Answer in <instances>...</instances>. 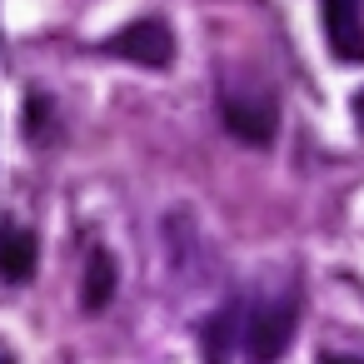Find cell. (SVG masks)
Masks as SVG:
<instances>
[{"label":"cell","mask_w":364,"mask_h":364,"mask_svg":"<svg viewBox=\"0 0 364 364\" xmlns=\"http://www.w3.org/2000/svg\"><path fill=\"white\" fill-rule=\"evenodd\" d=\"M294 324H299V304L289 294H274V299H255V309L245 314V329H240V349L250 364H279L289 339H294Z\"/></svg>","instance_id":"6da1fadb"},{"label":"cell","mask_w":364,"mask_h":364,"mask_svg":"<svg viewBox=\"0 0 364 364\" xmlns=\"http://www.w3.org/2000/svg\"><path fill=\"white\" fill-rule=\"evenodd\" d=\"M100 50H105V55H120V60H135V65L160 70V65H170V60H175V36H170V26H165V21H130V26H120Z\"/></svg>","instance_id":"7a4b0ae2"},{"label":"cell","mask_w":364,"mask_h":364,"mask_svg":"<svg viewBox=\"0 0 364 364\" xmlns=\"http://www.w3.org/2000/svg\"><path fill=\"white\" fill-rule=\"evenodd\" d=\"M220 120H225V130L235 135V140H245V145H269L274 140V130H279V110H274V100L269 95H225L220 100Z\"/></svg>","instance_id":"3957f363"},{"label":"cell","mask_w":364,"mask_h":364,"mask_svg":"<svg viewBox=\"0 0 364 364\" xmlns=\"http://www.w3.org/2000/svg\"><path fill=\"white\" fill-rule=\"evenodd\" d=\"M319 6L329 50L349 65H364V0H319Z\"/></svg>","instance_id":"277c9868"},{"label":"cell","mask_w":364,"mask_h":364,"mask_svg":"<svg viewBox=\"0 0 364 364\" xmlns=\"http://www.w3.org/2000/svg\"><path fill=\"white\" fill-rule=\"evenodd\" d=\"M36 235L16 220H0V279L6 284H26L36 274Z\"/></svg>","instance_id":"5b68a950"},{"label":"cell","mask_w":364,"mask_h":364,"mask_svg":"<svg viewBox=\"0 0 364 364\" xmlns=\"http://www.w3.org/2000/svg\"><path fill=\"white\" fill-rule=\"evenodd\" d=\"M115 299V255L110 250H95L85 259V284H80V304L90 314H100L105 304Z\"/></svg>","instance_id":"8992f818"},{"label":"cell","mask_w":364,"mask_h":364,"mask_svg":"<svg viewBox=\"0 0 364 364\" xmlns=\"http://www.w3.org/2000/svg\"><path fill=\"white\" fill-rule=\"evenodd\" d=\"M240 329H245V304L230 299V304L205 324V364H225L230 349H235V334H240Z\"/></svg>","instance_id":"52a82bcc"},{"label":"cell","mask_w":364,"mask_h":364,"mask_svg":"<svg viewBox=\"0 0 364 364\" xmlns=\"http://www.w3.org/2000/svg\"><path fill=\"white\" fill-rule=\"evenodd\" d=\"M349 110H354V125L364 130V90H354V100H349Z\"/></svg>","instance_id":"ba28073f"},{"label":"cell","mask_w":364,"mask_h":364,"mask_svg":"<svg viewBox=\"0 0 364 364\" xmlns=\"http://www.w3.org/2000/svg\"><path fill=\"white\" fill-rule=\"evenodd\" d=\"M319 364H364V359H334V354H324Z\"/></svg>","instance_id":"9c48e42d"},{"label":"cell","mask_w":364,"mask_h":364,"mask_svg":"<svg viewBox=\"0 0 364 364\" xmlns=\"http://www.w3.org/2000/svg\"><path fill=\"white\" fill-rule=\"evenodd\" d=\"M0 364H16V359H11V354H6V349H0Z\"/></svg>","instance_id":"30bf717a"}]
</instances>
